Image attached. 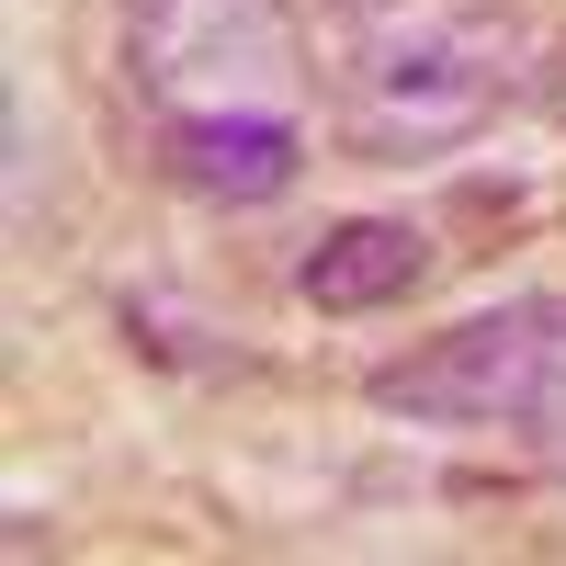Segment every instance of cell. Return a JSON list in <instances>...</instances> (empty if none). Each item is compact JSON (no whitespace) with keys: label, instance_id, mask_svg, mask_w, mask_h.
<instances>
[{"label":"cell","instance_id":"obj_8","mask_svg":"<svg viewBox=\"0 0 566 566\" xmlns=\"http://www.w3.org/2000/svg\"><path fill=\"white\" fill-rule=\"evenodd\" d=\"M340 12H397V0H340Z\"/></svg>","mask_w":566,"mask_h":566},{"label":"cell","instance_id":"obj_1","mask_svg":"<svg viewBox=\"0 0 566 566\" xmlns=\"http://www.w3.org/2000/svg\"><path fill=\"white\" fill-rule=\"evenodd\" d=\"M522 69H533V34L510 0H431V12L397 0V23H374L352 57V148L363 159H442L499 125Z\"/></svg>","mask_w":566,"mask_h":566},{"label":"cell","instance_id":"obj_2","mask_svg":"<svg viewBox=\"0 0 566 566\" xmlns=\"http://www.w3.org/2000/svg\"><path fill=\"white\" fill-rule=\"evenodd\" d=\"M125 80L170 125L205 114H295L306 45L283 0H125Z\"/></svg>","mask_w":566,"mask_h":566},{"label":"cell","instance_id":"obj_6","mask_svg":"<svg viewBox=\"0 0 566 566\" xmlns=\"http://www.w3.org/2000/svg\"><path fill=\"white\" fill-rule=\"evenodd\" d=\"M533 453H544V476H566V386L533 408Z\"/></svg>","mask_w":566,"mask_h":566},{"label":"cell","instance_id":"obj_5","mask_svg":"<svg viewBox=\"0 0 566 566\" xmlns=\"http://www.w3.org/2000/svg\"><path fill=\"white\" fill-rule=\"evenodd\" d=\"M170 159L205 205H272L295 181L306 136H295V114H205V125H170Z\"/></svg>","mask_w":566,"mask_h":566},{"label":"cell","instance_id":"obj_7","mask_svg":"<svg viewBox=\"0 0 566 566\" xmlns=\"http://www.w3.org/2000/svg\"><path fill=\"white\" fill-rule=\"evenodd\" d=\"M544 114L566 125V45H555V57H544Z\"/></svg>","mask_w":566,"mask_h":566},{"label":"cell","instance_id":"obj_4","mask_svg":"<svg viewBox=\"0 0 566 566\" xmlns=\"http://www.w3.org/2000/svg\"><path fill=\"white\" fill-rule=\"evenodd\" d=\"M431 283V239H419L408 216H352V227H328V239L306 250L295 272V295L328 306V317H363V306H397Z\"/></svg>","mask_w":566,"mask_h":566},{"label":"cell","instance_id":"obj_3","mask_svg":"<svg viewBox=\"0 0 566 566\" xmlns=\"http://www.w3.org/2000/svg\"><path fill=\"white\" fill-rule=\"evenodd\" d=\"M566 386V295H510L488 317H453L442 340L374 374L386 419H431V431H533V408Z\"/></svg>","mask_w":566,"mask_h":566}]
</instances>
